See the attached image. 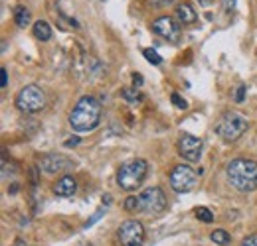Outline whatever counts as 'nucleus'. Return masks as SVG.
<instances>
[{
    "label": "nucleus",
    "instance_id": "f257e3e1",
    "mask_svg": "<svg viewBox=\"0 0 257 246\" xmlns=\"http://www.w3.org/2000/svg\"><path fill=\"white\" fill-rule=\"evenodd\" d=\"M101 122V102L95 96H81L69 112V126L75 132H91Z\"/></svg>",
    "mask_w": 257,
    "mask_h": 246
},
{
    "label": "nucleus",
    "instance_id": "f03ea898",
    "mask_svg": "<svg viewBox=\"0 0 257 246\" xmlns=\"http://www.w3.org/2000/svg\"><path fill=\"white\" fill-rule=\"evenodd\" d=\"M225 176L231 187L241 193H249L257 189V162L247 158L231 160L225 168Z\"/></svg>",
    "mask_w": 257,
    "mask_h": 246
},
{
    "label": "nucleus",
    "instance_id": "7ed1b4c3",
    "mask_svg": "<svg viewBox=\"0 0 257 246\" xmlns=\"http://www.w3.org/2000/svg\"><path fill=\"white\" fill-rule=\"evenodd\" d=\"M149 174V164L141 158L125 162L117 172V185L125 191H135L139 185L145 182Z\"/></svg>",
    "mask_w": 257,
    "mask_h": 246
},
{
    "label": "nucleus",
    "instance_id": "20e7f679",
    "mask_svg": "<svg viewBox=\"0 0 257 246\" xmlns=\"http://www.w3.org/2000/svg\"><path fill=\"white\" fill-rule=\"evenodd\" d=\"M247 130V118L245 114L237 112V110H227L220 116V120L216 124V134L222 136L225 142H235L237 138H241Z\"/></svg>",
    "mask_w": 257,
    "mask_h": 246
},
{
    "label": "nucleus",
    "instance_id": "39448f33",
    "mask_svg": "<svg viewBox=\"0 0 257 246\" xmlns=\"http://www.w3.org/2000/svg\"><path fill=\"white\" fill-rule=\"evenodd\" d=\"M166 209V195L161 187H149L137 195V211L159 215Z\"/></svg>",
    "mask_w": 257,
    "mask_h": 246
},
{
    "label": "nucleus",
    "instance_id": "423d86ee",
    "mask_svg": "<svg viewBox=\"0 0 257 246\" xmlns=\"http://www.w3.org/2000/svg\"><path fill=\"white\" fill-rule=\"evenodd\" d=\"M16 106L22 112H38L46 106V94L38 85H26L22 91L16 94Z\"/></svg>",
    "mask_w": 257,
    "mask_h": 246
},
{
    "label": "nucleus",
    "instance_id": "0eeeda50",
    "mask_svg": "<svg viewBox=\"0 0 257 246\" xmlns=\"http://www.w3.org/2000/svg\"><path fill=\"white\" fill-rule=\"evenodd\" d=\"M117 238H119L121 246H143L147 232H145V226L141 220L128 218L125 222H121V226L117 230Z\"/></svg>",
    "mask_w": 257,
    "mask_h": 246
},
{
    "label": "nucleus",
    "instance_id": "6e6552de",
    "mask_svg": "<svg viewBox=\"0 0 257 246\" xmlns=\"http://www.w3.org/2000/svg\"><path fill=\"white\" fill-rule=\"evenodd\" d=\"M198 182V174L194 172L190 166L186 164H180V166H174L172 172H170V187L176 191V193H188L196 187Z\"/></svg>",
    "mask_w": 257,
    "mask_h": 246
},
{
    "label": "nucleus",
    "instance_id": "1a4fd4ad",
    "mask_svg": "<svg viewBox=\"0 0 257 246\" xmlns=\"http://www.w3.org/2000/svg\"><path fill=\"white\" fill-rule=\"evenodd\" d=\"M202 150H204V142L192 134H182V138L178 140V154L186 162H198L202 158Z\"/></svg>",
    "mask_w": 257,
    "mask_h": 246
},
{
    "label": "nucleus",
    "instance_id": "9d476101",
    "mask_svg": "<svg viewBox=\"0 0 257 246\" xmlns=\"http://www.w3.org/2000/svg\"><path fill=\"white\" fill-rule=\"evenodd\" d=\"M153 32L157 36H161L164 40H168L170 44H176L180 40V26L170 18V16H161L153 22Z\"/></svg>",
    "mask_w": 257,
    "mask_h": 246
},
{
    "label": "nucleus",
    "instance_id": "9b49d317",
    "mask_svg": "<svg viewBox=\"0 0 257 246\" xmlns=\"http://www.w3.org/2000/svg\"><path fill=\"white\" fill-rule=\"evenodd\" d=\"M69 168H71V160L64 154H46L40 164V170L46 174H58V172H65Z\"/></svg>",
    "mask_w": 257,
    "mask_h": 246
},
{
    "label": "nucleus",
    "instance_id": "f8f14e48",
    "mask_svg": "<svg viewBox=\"0 0 257 246\" xmlns=\"http://www.w3.org/2000/svg\"><path fill=\"white\" fill-rule=\"evenodd\" d=\"M77 191V182L71 176H64L54 184V193L58 197H71Z\"/></svg>",
    "mask_w": 257,
    "mask_h": 246
},
{
    "label": "nucleus",
    "instance_id": "ddd939ff",
    "mask_svg": "<svg viewBox=\"0 0 257 246\" xmlns=\"http://www.w3.org/2000/svg\"><path fill=\"white\" fill-rule=\"evenodd\" d=\"M176 18H178V22H180L182 26H190V24H196L198 12L192 8V4L182 2V4L176 6Z\"/></svg>",
    "mask_w": 257,
    "mask_h": 246
},
{
    "label": "nucleus",
    "instance_id": "4468645a",
    "mask_svg": "<svg viewBox=\"0 0 257 246\" xmlns=\"http://www.w3.org/2000/svg\"><path fill=\"white\" fill-rule=\"evenodd\" d=\"M30 20H32V16H30V10L26 6H16L14 8V22H16L18 28H26L30 24Z\"/></svg>",
    "mask_w": 257,
    "mask_h": 246
},
{
    "label": "nucleus",
    "instance_id": "2eb2a0df",
    "mask_svg": "<svg viewBox=\"0 0 257 246\" xmlns=\"http://www.w3.org/2000/svg\"><path fill=\"white\" fill-rule=\"evenodd\" d=\"M34 36H36L40 42H48V40L52 38V28H50V24L44 22V20H38V22L34 24Z\"/></svg>",
    "mask_w": 257,
    "mask_h": 246
},
{
    "label": "nucleus",
    "instance_id": "dca6fc26",
    "mask_svg": "<svg viewBox=\"0 0 257 246\" xmlns=\"http://www.w3.org/2000/svg\"><path fill=\"white\" fill-rule=\"evenodd\" d=\"M210 238H212V242H216L218 246H227L231 242V236L227 234V230H224V228L214 230V232L210 234Z\"/></svg>",
    "mask_w": 257,
    "mask_h": 246
},
{
    "label": "nucleus",
    "instance_id": "f3484780",
    "mask_svg": "<svg viewBox=\"0 0 257 246\" xmlns=\"http://www.w3.org/2000/svg\"><path fill=\"white\" fill-rule=\"evenodd\" d=\"M123 98L127 100V102H139V100H143V94L139 92L137 87H127V89H123Z\"/></svg>",
    "mask_w": 257,
    "mask_h": 246
},
{
    "label": "nucleus",
    "instance_id": "a211bd4d",
    "mask_svg": "<svg viewBox=\"0 0 257 246\" xmlns=\"http://www.w3.org/2000/svg\"><path fill=\"white\" fill-rule=\"evenodd\" d=\"M143 56L147 58V62L153 63V65H161V63H162V58L157 54V52H155V50H153V48H147V50L143 52Z\"/></svg>",
    "mask_w": 257,
    "mask_h": 246
},
{
    "label": "nucleus",
    "instance_id": "6ab92c4d",
    "mask_svg": "<svg viewBox=\"0 0 257 246\" xmlns=\"http://www.w3.org/2000/svg\"><path fill=\"white\" fill-rule=\"evenodd\" d=\"M196 216H198L200 220H204V222H212V220H214V215H212V211H210L208 207H198V209H196Z\"/></svg>",
    "mask_w": 257,
    "mask_h": 246
},
{
    "label": "nucleus",
    "instance_id": "aec40b11",
    "mask_svg": "<svg viewBox=\"0 0 257 246\" xmlns=\"http://www.w3.org/2000/svg\"><path fill=\"white\" fill-rule=\"evenodd\" d=\"M170 100H172V104H174L176 108H182V110H184V108L188 106V102H186L178 92H172V94H170Z\"/></svg>",
    "mask_w": 257,
    "mask_h": 246
},
{
    "label": "nucleus",
    "instance_id": "412c9836",
    "mask_svg": "<svg viewBox=\"0 0 257 246\" xmlns=\"http://www.w3.org/2000/svg\"><path fill=\"white\" fill-rule=\"evenodd\" d=\"M151 4H153L155 8H168V6L178 4V0H151Z\"/></svg>",
    "mask_w": 257,
    "mask_h": 246
},
{
    "label": "nucleus",
    "instance_id": "4be33fe9",
    "mask_svg": "<svg viewBox=\"0 0 257 246\" xmlns=\"http://www.w3.org/2000/svg\"><path fill=\"white\" fill-rule=\"evenodd\" d=\"M103 211H105L103 207H101V209H97V211H95V215H93V216H91V218H89V220H87V222H85V228H89L91 224H95L97 220H99V218L103 216Z\"/></svg>",
    "mask_w": 257,
    "mask_h": 246
},
{
    "label": "nucleus",
    "instance_id": "5701e85b",
    "mask_svg": "<svg viewBox=\"0 0 257 246\" xmlns=\"http://www.w3.org/2000/svg\"><path fill=\"white\" fill-rule=\"evenodd\" d=\"M125 209L127 211H137V197L135 195H131V197L125 199Z\"/></svg>",
    "mask_w": 257,
    "mask_h": 246
},
{
    "label": "nucleus",
    "instance_id": "b1692460",
    "mask_svg": "<svg viewBox=\"0 0 257 246\" xmlns=\"http://www.w3.org/2000/svg\"><path fill=\"white\" fill-rule=\"evenodd\" d=\"M245 91H247V87H245V85H239V87H237V91H235V102H243V98H245Z\"/></svg>",
    "mask_w": 257,
    "mask_h": 246
},
{
    "label": "nucleus",
    "instance_id": "393cba45",
    "mask_svg": "<svg viewBox=\"0 0 257 246\" xmlns=\"http://www.w3.org/2000/svg\"><path fill=\"white\" fill-rule=\"evenodd\" d=\"M241 246H257V232L255 234H249L247 238H243Z\"/></svg>",
    "mask_w": 257,
    "mask_h": 246
},
{
    "label": "nucleus",
    "instance_id": "a878e982",
    "mask_svg": "<svg viewBox=\"0 0 257 246\" xmlns=\"http://www.w3.org/2000/svg\"><path fill=\"white\" fill-rule=\"evenodd\" d=\"M6 85H8V71H6V69H2V71H0V87L4 89Z\"/></svg>",
    "mask_w": 257,
    "mask_h": 246
},
{
    "label": "nucleus",
    "instance_id": "bb28decb",
    "mask_svg": "<svg viewBox=\"0 0 257 246\" xmlns=\"http://www.w3.org/2000/svg\"><path fill=\"white\" fill-rule=\"evenodd\" d=\"M133 83H135V87L139 89V87H141V85L145 83V79H143V77H141L139 73H133Z\"/></svg>",
    "mask_w": 257,
    "mask_h": 246
},
{
    "label": "nucleus",
    "instance_id": "cd10ccee",
    "mask_svg": "<svg viewBox=\"0 0 257 246\" xmlns=\"http://www.w3.org/2000/svg\"><path fill=\"white\" fill-rule=\"evenodd\" d=\"M222 4H224V12H231L235 6V0H224Z\"/></svg>",
    "mask_w": 257,
    "mask_h": 246
},
{
    "label": "nucleus",
    "instance_id": "c85d7f7f",
    "mask_svg": "<svg viewBox=\"0 0 257 246\" xmlns=\"http://www.w3.org/2000/svg\"><path fill=\"white\" fill-rule=\"evenodd\" d=\"M79 142H81V140H79V138L75 136V138H71V140H67V142H65V146H67V148H71V146H77Z\"/></svg>",
    "mask_w": 257,
    "mask_h": 246
},
{
    "label": "nucleus",
    "instance_id": "c756f323",
    "mask_svg": "<svg viewBox=\"0 0 257 246\" xmlns=\"http://www.w3.org/2000/svg\"><path fill=\"white\" fill-rule=\"evenodd\" d=\"M198 2H200L202 6H210V4H212V0H198Z\"/></svg>",
    "mask_w": 257,
    "mask_h": 246
}]
</instances>
